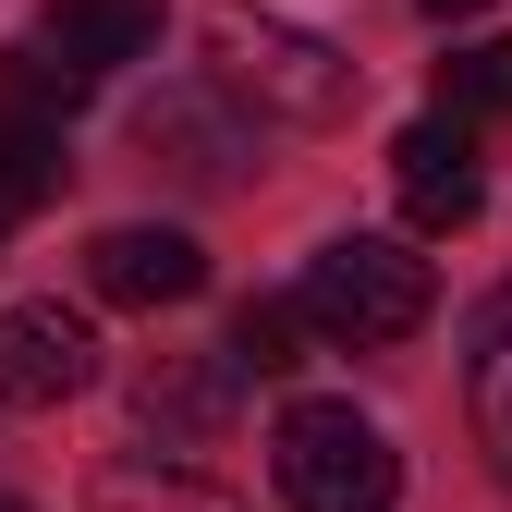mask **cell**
Returning <instances> with one entry per match:
<instances>
[{
	"label": "cell",
	"mask_w": 512,
	"mask_h": 512,
	"mask_svg": "<svg viewBox=\"0 0 512 512\" xmlns=\"http://www.w3.org/2000/svg\"><path fill=\"white\" fill-rule=\"evenodd\" d=\"M196 37L220 61V86L256 98V110H281V122H342L354 110V61L317 25H281V13H256V0H208Z\"/></svg>",
	"instance_id": "cell-1"
},
{
	"label": "cell",
	"mask_w": 512,
	"mask_h": 512,
	"mask_svg": "<svg viewBox=\"0 0 512 512\" xmlns=\"http://www.w3.org/2000/svg\"><path fill=\"white\" fill-rule=\"evenodd\" d=\"M293 305H305V330L378 354V342H415L427 317H439V269H427L415 244H391V232H342V244L305 256V293Z\"/></svg>",
	"instance_id": "cell-2"
},
{
	"label": "cell",
	"mask_w": 512,
	"mask_h": 512,
	"mask_svg": "<svg viewBox=\"0 0 512 512\" xmlns=\"http://www.w3.org/2000/svg\"><path fill=\"white\" fill-rule=\"evenodd\" d=\"M269 476H281L293 512H391V500H403L391 427L354 415V403H293L281 439H269Z\"/></svg>",
	"instance_id": "cell-3"
},
{
	"label": "cell",
	"mask_w": 512,
	"mask_h": 512,
	"mask_svg": "<svg viewBox=\"0 0 512 512\" xmlns=\"http://www.w3.org/2000/svg\"><path fill=\"white\" fill-rule=\"evenodd\" d=\"M86 378H98V330L74 305H0V403H13V415L74 403Z\"/></svg>",
	"instance_id": "cell-4"
},
{
	"label": "cell",
	"mask_w": 512,
	"mask_h": 512,
	"mask_svg": "<svg viewBox=\"0 0 512 512\" xmlns=\"http://www.w3.org/2000/svg\"><path fill=\"white\" fill-rule=\"evenodd\" d=\"M391 183H403V220H415V232H464V220L488 208L476 135H464L452 110H427V122H403V135H391Z\"/></svg>",
	"instance_id": "cell-5"
},
{
	"label": "cell",
	"mask_w": 512,
	"mask_h": 512,
	"mask_svg": "<svg viewBox=\"0 0 512 512\" xmlns=\"http://www.w3.org/2000/svg\"><path fill=\"white\" fill-rule=\"evenodd\" d=\"M86 281H98V305H196L208 293V256H196V232H171V220H122V232L86 244Z\"/></svg>",
	"instance_id": "cell-6"
},
{
	"label": "cell",
	"mask_w": 512,
	"mask_h": 512,
	"mask_svg": "<svg viewBox=\"0 0 512 512\" xmlns=\"http://www.w3.org/2000/svg\"><path fill=\"white\" fill-rule=\"evenodd\" d=\"M135 147L171 159V171H196V183H244V159H256V135H244L220 98H196V86H159L135 110Z\"/></svg>",
	"instance_id": "cell-7"
},
{
	"label": "cell",
	"mask_w": 512,
	"mask_h": 512,
	"mask_svg": "<svg viewBox=\"0 0 512 512\" xmlns=\"http://www.w3.org/2000/svg\"><path fill=\"white\" fill-rule=\"evenodd\" d=\"M37 49L74 61V74H110V61H147L159 49V0H49Z\"/></svg>",
	"instance_id": "cell-8"
},
{
	"label": "cell",
	"mask_w": 512,
	"mask_h": 512,
	"mask_svg": "<svg viewBox=\"0 0 512 512\" xmlns=\"http://www.w3.org/2000/svg\"><path fill=\"white\" fill-rule=\"evenodd\" d=\"M220 403H232V354H220V366H183V354H171V366H147V378H135V415L159 427V452L208 439V427H220Z\"/></svg>",
	"instance_id": "cell-9"
},
{
	"label": "cell",
	"mask_w": 512,
	"mask_h": 512,
	"mask_svg": "<svg viewBox=\"0 0 512 512\" xmlns=\"http://www.w3.org/2000/svg\"><path fill=\"white\" fill-rule=\"evenodd\" d=\"M86 512H244V500L208 488L196 464H159V452H147V464H110V476L86 488Z\"/></svg>",
	"instance_id": "cell-10"
},
{
	"label": "cell",
	"mask_w": 512,
	"mask_h": 512,
	"mask_svg": "<svg viewBox=\"0 0 512 512\" xmlns=\"http://www.w3.org/2000/svg\"><path fill=\"white\" fill-rule=\"evenodd\" d=\"M476 439H488V464L512 488V281L476 305Z\"/></svg>",
	"instance_id": "cell-11"
},
{
	"label": "cell",
	"mask_w": 512,
	"mask_h": 512,
	"mask_svg": "<svg viewBox=\"0 0 512 512\" xmlns=\"http://www.w3.org/2000/svg\"><path fill=\"white\" fill-rule=\"evenodd\" d=\"M98 98V74H74V61H49L37 37L13 49V61H0V110H13V122H61V110H86Z\"/></svg>",
	"instance_id": "cell-12"
},
{
	"label": "cell",
	"mask_w": 512,
	"mask_h": 512,
	"mask_svg": "<svg viewBox=\"0 0 512 512\" xmlns=\"http://www.w3.org/2000/svg\"><path fill=\"white\" fill-rule=\"evenodd\" d=\"M439 110L452 122H500L512 110V37H476V49L439 61Z\"/></svg>",
	"instance_id": "cell-13"
},
{
	"label": "cell",
	"mask_w": 512,
	"mask_h": 512,
	"mask_svg": "<svg viewBox=\"0 0 512 512\" xmlns=\"http://www.w3.org/2000/svg\"><path fill=\"white\" fill-rule=\"evenodd\" d=\"M220 354H232V378H293L305 366V305H244Z\"/></svg>",
	"instance_id": "cell-14"
},
{
	"label": "cell",
	"mask_w": 512,
	"mask_h": 512,
	"mask_svg": "<svg viewBox=\"0 0 512 512\" xmlns=\"http://www.w3.org/2000/svg\"><path fill=\"white\" fill-rule=\"evenodd\" d=\"M37 196H61V122L0 110V208H37Z\"/></svg>",
	"instance_id": "cell-15"
},
{
	"label": "cell",
	"mask_w": 512,
	"mask_h": 512,
	"mask_svg": "<svg viewBox=\"0 0 512 512\" xmlns=\"http://www.w3.org/2000/svg\"><path fill=\"white\" fill-rule=\"evenodd\" d=\"M415 13H427V25H464V13H488V0H415Z\"/></svg>",
	"instance_id": "cell-16"
},
{
	"label": "cell",
	"mask_w": 512,
	"mask_h": 512,
	"mask_svg": "<svg viewBox=\"0 0 512 512\" xmlns=\"http://www.w3.org/2000/svg\"><path fill=\"white\" fill-rule=\"evenodd\" d=\"M0 512H25V500H0Z\"/></svg>",
	"instance_id": "cell-17"
},
{
	"label": "cell",
	"mask_w": 512,
	"mask_h": 512,
	"mask_svg": "<svg viewBox=\"0 0 512 512\" xmlns=\"http://www.w3.org/2000/svg\"><path fill=\"white\" fill-rule=\"evenodd\" d=\"M0 220H13V208H0Z\"/></svg>",
	"instance_id": "cell-18"
}]
</instances>
